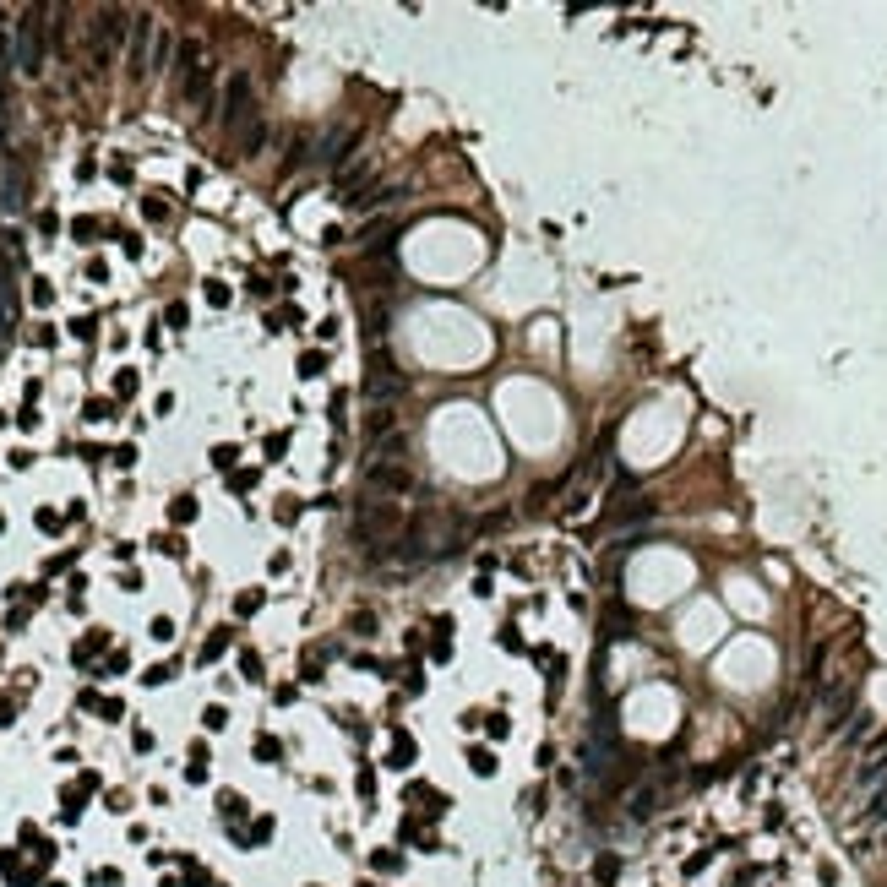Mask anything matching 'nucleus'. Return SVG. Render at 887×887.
Segmentation results:
<instances>
[{
	"instance_id": "f257e3e1",
	"label": "nucleus",
	"mask_w": 887,
	"mask_h": 887,
	"mask_svg": "<svg viewBox=\"0 0 887 887\" xmlns=\"http://www.w3.org/2000/svg\"><path fill=\"white\" fill-rule=\"evenodd\" d=\"M354 534H359V544L387 550L393 539H403V506H397V501H359V512H354Z\"/></svg>"
},
{
	"instance_id": "f03ea898",
	"label": "nucleus",
	"mask_w": 887,
	"mask_h": 887,
	"mask_svg": "<svg viewBox=\"0 0 887 887\" xmlns=\"http://www.w3.org/2000/svg\"><path fill=\"white\" fill-rule=\"evenodd\" d=\"M359 393L371 397L376 409H393L397 397L409 393V376L397 371V365L387 359V354H371V371H365V387H359Z\"/></svg>"
},
{
	"instance_id": "7ed1b4c3",
	"label": "nucleus",
	"mask_w": 887,
	"mask_h": 887,
	"mask_svg": "<svg viewBox=\"0 0 887 887\" xmlns=\"http://www.w3.org/2000/svg\"><path fill=\"white\" fill-rule=\"evenodd\" d=\"M125 33H131V17H125L120 6H103L98 17H93V65L109 60V55L125 44Z\"/></svg>"
},
{
	"instance_id": "20e7f679",
	"label": "nucleus",
	"mask_w": 887,
	"mask_h": 887,
	"mask_svg": "<svg viewBox=\"0 0 887 887\" xmlns=\"http://www.w3.org/2000/svg\"><path fill=\"white\" fill-rule=\"evenodd\" d=\"M44 6H33V11H22L17 22V65L27 71V77H39L44 71Z\"/></svg>"
},
{
	"instance_id": "39448f33",
	"label": "nucleus",
	"mask_w": 887,
	"mask_h": 887,
	"mask_svg": "<svg viewBox=\"0 0 887 887\" xmlns=\"http://www.w3.org/2000/svg\"><path fill=\"white\" fill-rule=\"evenodd\" d=\"M262 115H256V103H250V77L240 71V77H229L224 82V125L229 131H245V125H256Z\"/></svg>"
},
{
	"instance_id": "423d86ee",
	"label": "nucleus",
	"mask_w": 887,
	"mask_h": 887,
	"mask_svg": "<svg viewBox=\"0 0 887 887\" xmlns=\"http://www.w3.org/2000/svg\"><path fill=\"white\" fill-rule=\"evenodd\" d=\"M365 485H371V490H381V495H409V490H414V474L397 463V457H376L371 468H365Z\"/></svg>"
},
{
	"instance_id": "0eeeda50",
	"label": "nucleus",
	"mask_w": 887,
	"mask_h": 887,
	"mask_svg": "<svg viewBox=\"0 0 887 887\" xmlns=\"http://www.w3.org/2000/svg\"><path fill=\"white\" fill-rule=\"evenodd\" d=\"M670 789H675V779H648V784H637L632 795H626V811H632L637 822H648V817H659V811H664Z\"/></svg>"
},
{
	"instance_id": "6e6552de",
	"label": "nucleus",
	"mask_w": 887,
	"mask_h": 887,
	"mask_svg": "<svg viewBox=\"0 0 887 887\" xmlns=\"http://www.w3.org/2000/svg\"><path fill=\"white\" fill-rule=\"evenodd\" d=\"M147 39H153V22L136 17V22H131V77H147V71H153V60H147Z\"/></svg>"
},
{
	"instance_id": "1a4fd4ad",
	"label": "nucleus",
	"mask_w": 887,
	"mask_h": 887,
	"mask_svg": "<svg viewBox=\"0 0 887 887\" xmlns=\"http://www.w3.org/2000/svg\"><path fill=\"white\" fill-rule=\"evenodd\" d=\"M365 180H371V158H359V164H349V169H338V191H343V202H354Z\"/></svg>"
},
{
	"instance_id": "9d476101",
	"label": "nucleus",
	"mask_w": 887,
	"mask_h": 887,
	"mask_svg": "<svg viewBox=\"0 0 887 887\" xmlns=\"http://www.w3.org/2000/svg\"><path fill=\"white\" fill-rule=\"evenodd\" d=\"M876 779H887V735L866 751V762H860V784H876Z\"/></svg>"
},
{
	"instance_id": "9b49d317",
	"label": "nucleus",
	"mask_w": 887,
	"mask_h": 887,
	"mask_svg": "<svg viewBox=\"0 0 887 887\" xmlns=\"http://www.w3.org/2000/svg\"><path fill=\"white\" fill-rule=\"evenodd\" d=\"M409 805H425V817H441L447 811V795L430 784H409Z\"/></svg>"
},
{
	"instance_id": "f8f14e48",
	"label": "nucleus",
	"mask_w": 887,
	"mask_h": 887,
	"mask_svg": "<svg viewBox=\"0 0 887 887\" xmlns=\"http://www.w3.org/2000/svg\"><path fill=\"white\" fill-rule=\"evenodd\" d=\"M393 430H397V419H393V409H376L371 419H365V435H371V441H376V435H381V441H387V435H393Z\"/></svg>"
},
{
	"instance_id": "ddd939ff",
	"label": "nucleus",
	"mask_w": 887,
	"mask_h": 887,
	"mask_svg": "<svg viewBox=\"0 0 887 887\" xmlns=\"http://www.w3.org/2000/svg\"><path fill=\"white\" fill-rule=\"evenodd\" d=\"M393 767H409L414 762V741H409V729H393V757H387Z\"/></svg>"
},
{
	"instance_id": "4468645a",
	"label": "nucleus",
	"mask_w": 887,
	"mask_h": 887,
	"mask_svg": "<svg viewBox=\"0 0 887 887\" xmlns=\"http://www.w3.org/2000/svg\"><path fill=\"white\" fill-rule=\"evenodd\" d=\"M262 142H267V125H262V120L240 131V153H245V158H250V153H262Z\"/></svg>"
},
{
	"instance_id": "2eb2a0df",
	"label": "nucleus",
	"mask_w": 887,
	"mask_h": 887,
	"mask_svg": "<svg viewBox=\"0 0 887 887\" xmlns=\"http://www.w3.org/2000/svg\"><path fill=\"white\" fill-rule=\"evenodd\" d=\"M186 779H191V784H207V746H191V762H186Z\"/></svg>"
},
{
	"instance_id": "dca6fc26",
	"label": "nucleus",
	"mask_w": 887,
	"mask_h": 887,
	"mask_svg": "<svg viewBox=\"0 0 887 887\" xmlns=\"http://www.w3.org/2000/svg\"><path fill=\"white\" fill-rule=\"evenodd\" d=\"M468 767H474L479 779H490V773H495V757H490V746H474V751H468Z\"/></svg>"
},
{
	"instance_id": "f3484780",
	"label": "nucleus",
	"mask_w": 887,
	"mask_h": 887,
	"mask_svg": "<svg viewBox=\"0 0 887 887\" xmlns=\"http://www.w3.org/2000/svg\"><path fill=\"white\" fill-rule=\"evenodd\" d=\"M866 822H887V779L876 784V795H871V805H866Z\"/></svg>"
},
{
	"instance_id": "a211bd4d",
	"label": "nucleus",
	"mask_w": 887,
	"mask_h": 887,
	"mask_svg": "<svg viewBox=\"0 0 887 887\" xmlns=\"http://www.w3.org/2000/svg\"><path fill=\"white\" fill-rule=\"evenodd\" d=\"M218 811H224L229 822H234V817H245V800H240L234 789H224V795H218Z\"/></svg>"
},
{
	"instance_id": "6ab92c4d",
	"label": "nucleus",
	"mask_w": 887,
	"mask_h": 887,
	"mask_svg": "<svg viewBox=\"0 0 887 887\" xmlns=\"http://www.w3.org/2000/svg\"><path fill=\"white\" fill-rule=\"evenodd\" d=\"M615 871H620V860H615V855H599V866H594L599 887H610V882H615Z\"/></svg>"
},
{
	"instance_id": "aec40b11",
	"label": "nucleus",
	"mask_w": 887,
	"mask_h": 887,
	"mask_svg": "<svg viewBox=\"0 0 887 887\" xmlns=\"http://www.w3.org/2000/svg\"><path fill=\"white\" fill-rule=\"evenodd\" d=\"M371 866L393 876V871H403V855H397V849H381V855H371Z\"/></svg>"
},
{
	"instance_id": "412c9836",
	"label": "nucleus",
	"mask_w": 887,
	"mask_h": 887,
	"mask_svg": "<svg viewBox=\"0 0 887 887\" xmlns=\"http://www.w3.org/2000/svg\"><path fill=\"white\" fill-rule=\"evenodd\" d=\"M224 648H229V632H212V637L202 642V664H212L218 653H224Z\"/></svg>"
},
{
	"instance_id": "4be33fe9",
	"label": "nucleus",
	"mask_w": 887,
	"mask_h": 887,
	"mask_svg": "<svg viewBox=\"0 0 887 887\" xmlns=\"http://www.w3.org/2000/svg\"><path fill=\"white\" fill-rule=\"evenodd\" d=\"M278 757H283V746L272 741V735H262V741H256V762H278Z\"/></svg>"
},
{
	"instance_id": "5701e85b",
	"label": "nucleus",
	"mask_w": 887,
	"mask_h": 887,
	"mask_svg": "<svg viewBox=\"0 0 887 887\" xmlns=\"http://www.w3.org/2000/svg\"><path fill=\"white\" fill-rule=\"evenodd\" d=\"M267 838H272V817H256L250 833H245V844H267Z\"/></svg>"
},
{
	"instance_id": "b1692460",
	"label": "nucleus",
	"mask_w": 887,
	"mask_h": 887,
	"mask_svg": "<svg viewBox=\"0 0 887 887\" xmlns=\"http://www.w3.org/2000/svg\"><path fill=\"white\" fill-rule=\"evenodd\" d=\"M103 642H109V637H103V632H93V637H82V642H77V659L87 664V659H93V653H98V648H103Z\"/></svg>"
},
{
	"instance_id": "393cba45",
	"label": "nucleus",
	"mask_w": 887,
	"mask_h": 887,
	"mask_svg": "<svg viewBox=\"0 0 887 887\" xmlns=\"http://www.w3.org/2000/svg\"><path fill=\"white\" fill-rule=\"evenodd\" d=\"M321 371H327V354H316V349H310L305 359H300V376H321Z\"/></svg>"
},
{
	"instance_id": "a878e982",
	"label": "nucleus",
	"mask_w": 887,
	"mask_h": 887,
	"mask_svg": "<svg viewBox=\"0 0 887 887\" xmlns=\"http://www.w3.org/2000/svg\"><path fill=\"white\" fill-rule=\"evenodd\" d=\"M142 212L153 218V224H164V218H169V202H164V196H147V202H142Z\"/></svg>"
},
{
	"instance_id": "bb28decb",
	"label": "nucleus",
	"mask_w": 887,
	"mask_h": 887,
	"mask_svg": "<svg viewBox=\"0 0 887 887\" xmlns=\"http://www.w3.org/2000/svg\"><path fill=\"white\" fill-rule=\"evenodd\" d=\"M169 517H174V523H191V517H196V501H191V495H180V501L169 506Z\"/></svg>"
},
{
	"instance_id": "cd10ccee",
	"label": "nucleus",
	"mask_w": 887,
	"mask_h": 887,
	"mask_svg": "<svg viewBox=\"0 0 887 887\" xmlns=\"http://www.w3.org/2000/svg\"><path fill=\"white\" fill-rule=\"evenodd\" d=\"M321 659H327L321 648H310V653H305V681H321Z\"/></svg>"
},
{
	"instance_id": "c85d7f7f",
	"label": "nucleus",
	"mask_w": 887,
	"mask_h": 887,
	"mask_svg": "<svg viewBox=\"0 0 887 887\" xmlns=\"http://www.w3.org/2000/svg\"><path fill=\"white\" fill-rule=\"evenodd\" d=\"M485 735H490V741H506V719H501V713H485Z\"/></svg>"
},
{
	"instance_id": "c756f323",
	"label": "nucleus",
	"mask_w": 887,
	"mask_h": 887,
	"mask_svg": "<svg viewBox=\"0 0 887 887\" xmlns=\"http://www.w3.org/2000/svg\"><path fill=\"white\" fill-rule=\"evenodd\" d=\"M169 675H174V664H153V670H147V675H142V681H147V686H164V681H169Z\"/></svg>"
},
{
	"instance_id": "7c9ffc66",
	"label": "nucleus",
	"mask_w": 887,
	"mask_h": 887,
	"mask_svg": "<svg viewBox=\"0 0 887 887\" xmlns=\"http://www.w3.org/2000/svg\"><path fill=\"white\" fill-rule=\"evenodd\" d=\"M234 610H240V615H256V610H262V594H240V599H234Z\"/></svg>"
},
{
	"instance_id": "2f4dec72",
	"label": "nucleus",
	"mask_w": 887,
	"mask_h": 887,
	"mask_svg": "<svg viewBox=\"0 0 887 887\" xmlns=\"http://www.w3.org/2000/svg\"><path fill=\"white\" fill-rule=\"evenodd\" d=\"M202 724H207V729H224V724H229V713H224V708H218V702H212V708H207V713H202Z\"/></svg>"
},
{
	"instance_id": "473e14b6",
	"label": "nucleus",
	"mask_w": 887,
	"mask_h": 887,
	"mask_svg": "<svg viewBox=\"0 0 887 887\" xmlns=\"http://www.w3.org/2000/svg\"><path fill=\"white\" fill-rule=\"evenodd\" d=\"M71 234H77V240H93V234H98V218H77V224H71Z\"/></svg>"
},
{
	"instance_id": "72a5a7b5",
	"label": "nucleus",
	"mask_w": 887,
	"mask_h": 887,
	"mask_svg": "<svg viewBox=\"0 0 887 887\" xmlns=\"http://www.w3.org/2000/svg\"><path fill=\"white\" fill-rule=\"evenodd\" d=\"M153 65H158V71L169 65V33H158V44H153Z\"/></svg>"
},
{
	"instance_id": "f704fd0d",
	"label": "nucleus",
	"mask_w": 887,
	"mask_h": 887,
	"mask_svg": "<svg viewBox=\"0 0 887 887\" xmlns=\"http://www.w3.org/2000/svg\"><path fill=\"white\" fill-rule=\"evenodd\" d=\"M98 713H103V719H109V724H115V719H120V713H125V708H120V697H103V702H98Z\"/></svg>"
},
{
	"instance_id": "c9c22d12",
	"label": "nucleus",
	"mask_w": 887,
	"mask_h": 887,
	"mask_svg": "<svg viewBox=\"0 0 887 887\" xmlns=\"http://www.w3.org/2000/svg\"><path fill=\"white\" fill-rule=\"evenodd\" d=\"M207 305H229V283H207Z\"/></svg>"
},
{
	"instance_id": "e433bc0d",
	"label": "nucleus",
	"mask_w": 887,
	"mask_h": 887,
	"mask_svg": "<svg viewBox=\"0 0 887 887\" xmlns=\"http://www.w3.org/2000/svg\"><path fill=\"white\" fill-rule=\"evenodd\" d=\"M49 300H55V289H49L44 278H33V305H49Z\"/></svg>"
},
{
	"instance_id": "4c0bfd02",
	"label": "nucleus",
	"mask_w": 887,
	"mask_h": 887,
	"mask_svg": "<svg viewBox=\"0 0 887 887\" xmlns=\"http://www.w3.org/2000/svg\"><path fill=\"white\" fill-rule=\"evenodd\" d=\"M109 414H115V403H103V397H93V403H87V419H109Z\"/></svg>"
},
{
	"instance_id": "58836bf2",
	"label": "nucleus",
	"mask_w": 887,
	"mask_h": 887,
	"mask_svg": "<svg viewBox=\"0 0 887 887\" xmlns=\"http://www.w3.org/2000/svg\"><path fill=\"white\" fill-rule=\"evenodd\" d=\"M240 670H245V681H262V659H256V653H245V659H240Z\"/></svg>"
},
{
	"instance_id": "ea45409f",
	"label": "nucleus",
	"mask_w": 887,
	"mask_h": 887,
	"mask_svg": "<svg viewBox=\"0 0 887 887\" xmlns=\"http://www.w3.org/2000/svg\"><path fill=\"white\" fill-rule=\"evenodd\" d=\"M349 626H354V632H359V637H371V632H376V620H371V615H365V610H359V615H354V620H349Z\"/></svg>"
},
{
	"instance_id": "a19ab883",
	"label": "nucleus",
	"mask_w": 887,
	"mask_h": 887,
	"mask_svg": "<svg viewBox=\"0 0 887 887\" xmlns=\"http://www.w3.org/2000/svg\"><path fill=\"white\" fill-rule=\"evenodd\" d=\"M153 637H158V642H169V637H174V620H164V615H158V620H153Z\"/></svg>"
},
{
	"instance_id": "79ce46f5",
	"label": "nucleus",
	"mask_w": 887,
	"mask_h": 887,
	"mask_svg": "<svg viewBox=\"0 0 887 887\" xmlns=\"http://www.w3.org/2000/svg\"><path fill=\"white\" fill-rule=\"evenodd\" d=\"M283 447H289V435H283V430L267 435V457H283Z\"/></svg>"
},
{
	"instance_id": "37998d69",
	"label": "nucleus",
	"mask_w": 887,
	"mask_h": 887,
	"mask_svg": "<svg viewBox=\"0 0 887 887\" xmlns=\"http://www.w3.org/2000/svg\"><path fill=\"white\" fill-rule=\"evenodd\" d=\"M115 393H120V397H131V393H136V376H131V371H120V381H115Z\"/></svg>"
},
{
	"instance_id": "c03bdc74",
	"label": "nucleus",
	"mask_w": 887,
	"mask_h": 887,
	"mask_svg": "<svg viewBox=\"0 0 887 887\" xmlns=\"http://www.w3.org/2000/svg\"><path fill=\"white\" fill-rule=\"evenodd\" d=\"M234 457H240L234 447H218V452H212V463H218V468H234Z\"/></svg>"
},
{
	"instance_id": "a18cd8bd",
	"label": "nucleus",
	"mask_w": 887,
	"mask_h": 887,
	"mask_svg": "<svg viewBox=\"0 0 887 887\" xmlns=\"http://www.w3.org/2000/svg\"><path fill=\"white\" fill-rule=\"evenodd\" d=\"M49 887H65V882H49Z\"/></svg>"
},
{
	"instance_id": "49530a36",
	"label": "nucleus",
	"mask_w": 887,
	"mask_h": 887,
	"mask_svg": "<svg viewBox=\"0 0 887 887\" xmlns=\"http://www.w3.org/2000/svg\"><path fill=\"white\" fill-rule=\"evenodd\" d=\"M0 528H6V517H0Z\"/></svg>"
},
{
	"instance_id": "de8ad7c7",
	"label": "nucleus",
	"mask_w": 887,
	"mask_h": 887,
	"mask_svg": "<svg viewBox=\"0 0 887 887\" xmlns=\"http://www.w3.org/2000/svg\"><path fill=\"white\" fill-rule=\"evenodd\" d=\"M359 887H371V882H359Z\"/></svg>"
}]
</instances>
